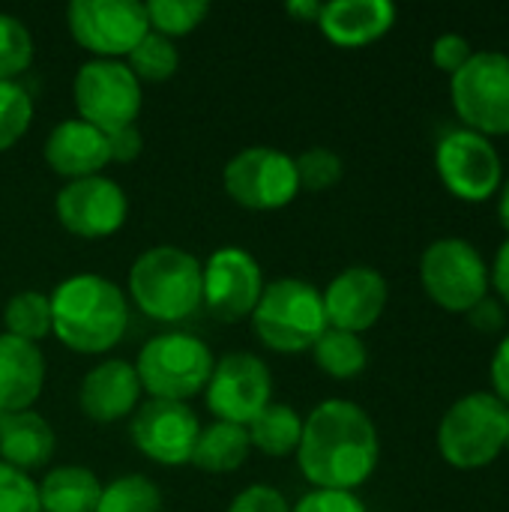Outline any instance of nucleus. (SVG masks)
<instances>
[{"instance_id":"9b49d317","label":"nucleus","mask_w":509,"mask_h":512,"mask_svg":"<svg viewBox=\"0 0 509 512\" xmlns=\"http://www.w3.org/2000/svg\"><path fill=\"white\" fill-rule=\"evenodd\" d=\"M66 27L96 60H126L150 33L147 9L138 0H72L66 6Z\"/></svg>"},{"instance_id":"e433bc0d","label":"nucleus","mask_w":509,"mask_h":512,"mask_svg":"<svg viewBox=\"0 0 509 512\" xmlns=\"http://www.w3.org/2000/svg\"><path fill=\"white\" fill-rule=\"evenodd\" d=\"M228 512H291V504L273 486H249L231 501Z\"/></svg>"},{"instance_id":"6ab92c4d","label":"nucleus","mask_w":509,"mask_h":512,"mask_svg":"<svg viewBox=\"0 0 509 512\" xmlns=\"http://www.w3.org/2000/svg\"><path fill=\"white\" fill-rule=\"evenodd\" d=\"M42 156H45V165L66 180L96 177L111 162L108 135L78 117L60 120L48 132L42 144Z\"/></svg>"},{"instance_id":"f3484780","label":"nucleus","mask_w":509,"mask_h":512,"mask_svg":"<svg viewBox=\"0 0 509 512\" xmlns=\"http://www.w3.org/2000/svg\"><path fill=\"white\" fill-rule=\"evenodd\" d=\"M321 300H324L327 324L333 330L360 336L381 321L390 300V288L375 267L354 264L330 279V285L321 291Z\"/></svg>"},{"instance_id":"412c9836","label":"nucleus","mask_w":509,"mask_h":512,"mask_svg":"<svg viewBox=\"0 0 509 512\" xmlns=\"http://www.w3.org/2000/svg\"><path fill=\"white\" fill-rule=\"evenodd\" d=\"M45 387V357L39 345L0 333V411H30Z\"/></svg>"},{"instance_id":"aec40b11","label":"nucleus","mask_w":509,"mask_h":512,"mask_svg":"<svg viewBox=\"0 0 509 512\" xmlns=\"http://www.w3.org/2000/svg\"><path fill=\"white\" fill-rule=\"evenodd\" d=\"M396 24L390 0H330L321 6L318 27L339 48H363L387 36Z\"/></svg>"},{"instance_id":"c756f323","label":"nucleus","mask_w":509,"mask_h":512,"mask_svg":"<svg viewBox=\"0 0 509 512\" xmlns=\"http://www.w3.org/2000/svg\"><path fill=\"white\" fill-rule=\"evenodd\" d=\"M144 9H147L150 30L168 39L192 33L210 15L207 0H150L144 3Z\"/></svg>"},{"instance_id":"4c0bfd02","label":"nucleus","mask_w":509,"mask_h":512,"mask_svg":"<svg viewBox=\"0 0 509 512\" xmlns=\"http://www.w3.org/2000/svg\"><path fill=\"white\" fill-rule=\"evenodd\" d=\"M507 306L501 303V300H495V297H483L471 312H468V321H471V327L477 330V333H483V336H495V333H501L504 330V324H507V312H504Z\"/></svg>"},{"instance_id":"f8f14e48","label":"nucleus","mask_w":509,"mask_h":512,"mask_svg":"<svg viewBox=\"0 0 509 512\" xmlns=\"http://www.w3.org/2000/svg\"><path fill=\"white\" fill-rule=\"evenodd\" d=\"M231 201L246 210H282L300 195L297 165L276 147H246L234 153L222 171Z\"/></svg>"},{"instance_id":"f704fd0d","label":"nucleus","mask_w":509,"mask_h":512,"mask_svg":"<svg viewBox=\"0 0 509 512\" xmlns=\"http://www.w3.org/2000/svg\"><path fill=\"white\" fill-rule=\"evenodd\" d=\"M291 512H366V507L354 492L312 489L291 507Z\"/></svg>"},{"instance_id":"473e14b6","label":"nucleus","mask_w":509,"mask_h":512,"mask_svg":"<svg viewBox=\"0 0 509 512\" xmlns=\"http://www.w3.org/2000/svg\"><path fill=\"white\" fill-rule=\"evenodd\" d=\"M297 165V180H300V189L306 192H327L333 189L342 174H345V165H342V156L333 153L330 147H312L306 153H300L294 159Z\"/></svg>"},{"instance_id":"72a5a7b5","label":"nucleus","mask_w":509,"mask_h":512,"mask_svg":"<svg viewBox=\"0 0 509 512\" xmlns=\"http://www.w3.org/2000/svg\"><path fill=\"white\" fill-rule=\"evenodd\" d=\"M0 512H42L39 486L6 462H0Z\"/></svg>"},{"instance_id":"a19ab883","label":"nucleus","mask_w":509,"mask_h":512,"mask_svg":"<svg viewBox=\"0 0 509 512\" xmlns=\"http://www.w3.org/2000/svg\"><path fill=\"white\" fill-rule=\"evenodd\" d=\"M489 273H492V288H495L498 300L509 306V240L501 243L495 264H489Z\"/></svg>"},{"instance_id":"dca6fc26","label":"nucleus","mask_w":509,"mask_h":512,"mask_svg":"<svg viewBox=\"0 0 509 512\" xmlns=\"http://www.w3.org/2000/svg\"><path fill=\"white\" fill-rule=\"evenodd\" d=\"M201 423L186 402L150 399L138 405L129 423V438L150 462L165 468H180L192 462Z\"/></svg>"},{"instance_id":"39448f33","label":"nucleus","mask_w":509,"mask_h":512,"mask_svg":"<svg viewBox=\"0 0 509 512\" xmlns=\"http://www.w3.org/2000/svg\"><path fill=\"white\" fill-rule=\"evenodd\" d=\"M509 438V408L495 393H468L456 399L438 423V453L456 471L492 465Z\"/></svg>"},{"instance_id":"1a4fd4ad","label":"nucleus","mask_w":509,"mask_h":512,"mask_svg":"<svg viewBox=\"0 0 509 512\" xmlns=\"http://www.w3.org/2000/svg\"><path fill=\"white\" fill-rule=\"evenodd\" d=\"M72 99L78 120L102 129L105 135L135 126L144 90L126 60H87L72 81Z\"/></svg>"},{"instance_id":"7c9ffc66","label":"nucleus","mask_w":509,"mask_h":512,"mask_svg":"<svg viewBox=\"0 0 509 512\" xmlns=\"http://www.w3.org/2000/svg\"><path fill=\"white\" fill-rule=\"evenodd\" d=\"M33 123V96L18 81H0V153L12 150Z\"/></svg>"},{"instance_id":"79ce46f5","label":"nucleus","mask_w":509,"mask_h":512,"mask_svg":"<svg viewBox=\"0 0 509 512\" xmlns=\"http://www.w3.org/2000/svg\"><path fill=\"white\" fill-rule=\"evenodd\" d=\"M321 6L318 0H291L285 3V12L297 21H306V24H318V15H321Z\"/></svg>"},{"instance_id":"0eeeda50","label":"nucleus","mask_w":509,"mask_h":512,"mask_svg":"<svg viewBox=\"0 0 509 512\" xmlns=\"http://www.w3.org/2000/svg\"><path fill=\"white\" fill-rule=\"evenodd\" d=\"M450 99L462 129L486 138L509 135V54L474 51L471 60L450 75Z\"/></svg>"},{"instance_id":"a18cd8bd","label":"nucleus","mask_w":509,"mask_h":512,"mask_svg":"<svg viewBox=\"0 0 509 512\" xmlns=\"http://www.w3.org/2000/svg\"><path fill=\"white\" fill-rule=\"evenodd\" d=\"M0 420H3V411H0Z\"/></svg>"},{"instance_id":"6e6552de","label":"nucleus","mask_w":509,"mask_h":512,"mask_svg":"<svg viewBox=\"0 0 509 512\" xmlns=\"http://www.w3.org/2000/svg\"><path fill=\"white\" fill-rule=\"evenodd\" d=\"M420 282L435 306L468 315L492 291V273L480 249L462 237H441L420 258Z\"/></svg>"},{"instance_id":"2eb2a0df","label":"nucleus","mask_w":509,"mask_h":512,"mask_svg":"<svg viewBox=\"0 0 509 512\" xmlns=\"http://www.w3.org/2000/svg\"><path fill=\"white\" fill-rule=\"evenodd\" d=\"M54 210L60 225L81 240H105L126 225L129 198L123 186L105 174L69 180L57 198Z\"/></svg>"},{"instance_id":"a211bd4d","label":"nucleus","mask_w":509,"mask_h":512,"mask_svg":"<svg viewBox=\"0 0 509 512\" xmlns=\"http://www.w3.org/2000/svg\"><path fill=\"white\" fill-rule=\"evenodd\" d=\"M141 393L144 390L132 363L102 360L84 375L78 387V408L93 423H117L138 411Z\"/></svg>"},{"instance_id":"cd10ccee","label":"nucleus","mask_w":509,"mask_h":512,"mask_svg":"<svg viewBox=\"0 0 509 512\" xmlns=\"http://www.w3.org/2000/svg\"><path fill=\"white\" fill-rule=\"evenodd\" d=\"M96 512H162V492L144 474H123L102 486Z\"/></svg>"},{"instance_id":"ddd939ff","label":"nucleus","mask_w":509,"mask_h":512,"mask_svg":"<svg viewBox=\"0 0 509 512\" xmlns=\"http://www.w3.org/2000/svg\"><path fill=\"white\" fill-rule=\"evenodd\" d=\"M204 399L216 420L234 423V426H249L273 399L270 366L249 351L225 354L213 366Z\"/></svg>"},{"instance_id":"393cba45","label":"nucleus","mask_w":509,"mask_h":512,"mask_svg":"<svg viewBox=\"0 0 509 512\" xmlns=\"http://www.w3.org/2000/svg\"><path fill=\"white\" fill-rule=\"evenodd\" d=\"M249 444L255 450H261L264 456L273 459H285L291 453H297L300 447V435H303V417L291 408V405H276L270 402L249 426Z\"/></svg>"},{"instance_id":"c03bdc74","label":"nucleus","mask_w":509,"mask_h":512,"mask_svg":"<svg viewBox=\"0 0 509 512\" xmlns=\"http://www.w3.org/2000/svg\"><path fill=\"white\" fill-rule=\"evenodd\" d=\"M507 453H509V438H507Z\"/></svg>"},{"instance_id":"4be33fe9","label":"nucleus","mask_w":509,"mask_h":512,"mask_svg":"<svg viewBox=\"0 0 509 512\" xmlns=\"http://www.w3.org/2000/svg\"><path fill=\"white\" fill-rule=\"evenodd\" d=\"M54 429L51 423L30 411L18 414H3L0 420V462L18 468V471H33L42 468L51 453H54Z\"/></svg>"},{"instance_id":"5701e85b","label":"nucleus","mask_w":509,"mask_h":512,"mask_svg":"<svg viewBox=\"0 0 509 512\" xmlns=\"http://www.w3.org/2000/svg\"><path fill=\"white\" fill-rule=\"evenodd\" d=\"M36 486H39L42 512H96L99 495H102L99 477L81 465L51 468Z\"/></svg>"},{"instance_id":"58836bf2","label":"nucleus","mask_w":509,"mask_h":512,"mask_svg":"<svg viewBox=\"0 0 509 512\" xmlns=\"http://www.w3.org/2000/svg\"><path fill=\"white\" fill-rule=\"evenodd\" d=\"M144 150V138L138 132V126H126V129H117L108 135V153H111V162H135Z\"/></svg>"},{"instance_id":"f03ea898","label":"nucleus","mask_w":509,"mask_h":512,"mask_svg":"<svg viewBox=\"0 0 509 512\" xmlns=\"http://www.w3.org/2000/svg\"><path fill=\"white\" fill-rule=\"evenodd\" d=\"M51 300V333L75 354L111 351L129 327L123 288L99 273L63 279Z\"/></svg>"},{"instance_id":"2f4dec72","label":"nucleus","mask_w":509,"mask_h":512,"mask_svg":"<svg viewBox=\"0 0 509 512\" xmlns=\"http://www.w3.org/2000/svg\"><path fill=\"white\" fill-rule=\"evenodd\" d=\"M33 63V36L27 24L0 12V81H15Z\"/></svg>"},{"instance_id":"423d86ee","label":"nucleus","mask_w":509,"mask_h":512,"mask_svg":"<svg viewBox=\"0 0 509 512\" xmlns=\"http://www.w3.org/2000/svg\"><path fill=\"white\" fill-rule=\"evenodd\" d=\"M132 366L150 399L189 405V399L207 390L216 357L210 345L192 333H162L138 351Z\"/></svg>"},{"instance_id":"b1692460","label":"nucleus","mask_w":509,"mask_h":512,"mask_svg":"<svg viewBox=\"0 0 509 512\" xmlns=\"http://www.w3.org/2000/svg\"><path fill=\"white\" fill-rule=\"evenodd\" d=\"M249 450H252V444H249L246 426L216 420L207 429H201L189 465H195L198 471H207V474H231L246 465Z\"/></svg>"},{"instance_id":"ea45409f","label":"nucleus","mask_w":509,"mask_h":512,"mask_svg":"<svg viewBox=\"0 0 509 512\" xmlns=\"http://www.w3.org/2000/svg\"><path fill=\"white\" fill-rule=\"evenodd\" d=\"M489 378H492V393L509 408V333L498 342V348L492 354Z\"/></svg>"},{"instance_id":"a878e982","label":"nucleus","mask_w":509,"mask_h":512,"mask_svg":"<svg viewBox=\"0 0 509 512\" xmlns=\"http://www.w3.org/2000/svg\"><path fill=\"white\" fill-rule=\"evenodd\" d=\"M312 357H315V366L336 381L357 378L369 363L366 342L357 333H345V330H333V327L315 342Z\"/></svg>"},{"instance_id":"c85d7f7f","label":"nucleus","mask_w":509,"mask_h":512,"mask_svg":"<svg viewBox=\"0 0 509 512\" xmlns=\"http://www.w3.org/2000/svg\"><path fill=\"white\" fill-rule=\"evenodd\" d=\"M126 66L132 69V75L144 84V81H168L177 66H180V51L174 45V39L159 36V33H147L126 57Z\"/></svg>"},{"instance_id":"7ed1b4c3","label":"nucleus","mask_w":509,"mask_h":512,"mask_svg":"<svg viewBox=\"0 0 509 512\" xmlns=\"http://www.w3.org/2000/svg\"><path fill=\"white\" fill-rule=\"evenodd\" d=\"M129 294L147 318L177 324L201 306V261L177 246H153L135 258Z\"/></svg>"},{"instance_id":"37998d69","label":"nucleus","mask_w":509,"mask_h":512,"mask_svg":"<svg viewBox=\"0 0 509 512\" xmlns=\"http://www.w3.org/2000/svg\"><path fill=\"white\" fill-rule=\"evenodd\" d=\"M498 219H501L504 231L509 234V177L501 183V189H498Z\"/></svg>"},{"instance_id":"bb28decb","label":"nucleus","mask_w":509,"mask_h":512,"mask_svg":"<svg viewBox=\"0 0 509 512\" xmlns=\"http://www.w3.org/2000/svg\"><path fill=\"white\" fill-rule=\"evenodd\" d=\"M3 327L9 336L39 345L51 336V300L42 291H18L3 306Z\"/></svg>"},{"instance_id":"20e7f679","label":"nucleus","mask_w":509,"mask_h":512,"mask_svg":"<svg viewBox=\"0 0 509 512\" xmlns=\"http://www.w3.org/2000/svg\"><path fill=\"white\" fill-rule=\"evenodd\" d=\"M252 330L276 354H303L330 330L321 291L303 279H276L264 285L252 312Z\"/></svg>"},{"instance_id":"4468645a","label":"nucleus","mask_w":509,"mask_h":512,"mask_svg":"<svg viewBox=\"0 0 509 512\" xmlns=\"http://www.w3.org/2000/svg\"><path fill=\"white\" fill-rule=\"evenodd\" d=\"M264 291V273L252 252L240 246H222L201 264V303L219 321L252 318Z\"/></svg>"},{"instance_id":"c9c22d12","label":"nucleus","mask_w":509,"mask_h":512,"mask_svg":"<svg viewBox=\"0 0 509 512\" xmlns=\"http://www.w3.org/2000/svg\"><path fill=\"white\" fill-rule=\"evenodd\" d=\"M471 54L474 48L462 33H441L432 45V63L447 75H456L471 60Z\"/></svg>"},{"instance_id":"f257e3e1","label":"nucleus","mask_w":509,"mask_h":512,"mask_svg":"<svg viewBox=\"0 0 509 512\" xmlns=\"http://www.w3.org/2000/svg\"><path fill=\"white\" fill-rule=\"evenodd\" d=\"M378 456V429L351 399H327L303 420L297 465L312 489L354 492L375 474Z\"/></svg>"},{"instance_id":"9d476101","label":"nucleus","mask_w":509,"mask_h":512,"mask_svg":"<svg viewBox=\"0 0 509 512\" xmlns=\"http://www.w3.org/2000/svg\"><path fill=\"white\" fill-rule=\"evenodd\" d=\"M435 171L444 189L468 204L492 201L504 183V162L492 138L471 129H450L435 147Z\"/></svg>"}]
</instances>
